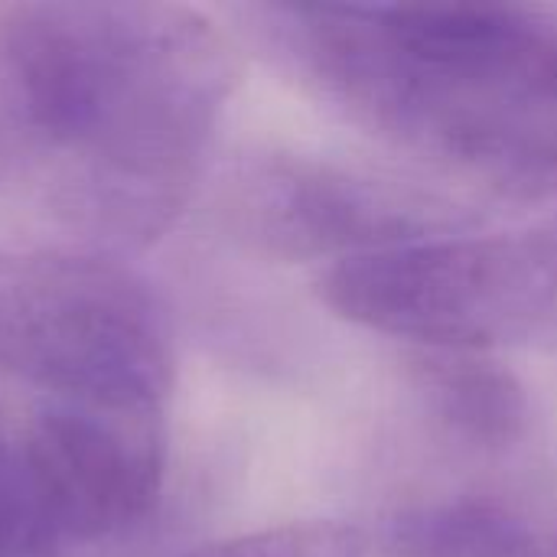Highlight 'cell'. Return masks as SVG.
<instances>
[{
  "label": "cell",
  "instance_id": "cell-7",
  "mask_svg": "<svg viewBox=\"0 0 557 557\" xmlns=\"http://www.w3.org/2000/svg\"><path fill=\"white\" fill-rule=\"evenodd\" d=\"M418 388L431 414L476 450H506L529 428L522 382L486 352H421Z\"/></svg>",
  "mask_w": 557,
  "mask_h": 557
},
{
  "label": "cell",
  "instance_id": "cell-2",
  "mask_svg": "<svg viewBox=\"0 0 557 557\" xmlns=\"http://www.w3.org/2000/svg\"><path fill=\"white\" fill-rule=\"evenodd\" d=\"M238 16L382 137L519 196H557V13L258 3Z\"/></svg>",
  "mask_w": 557,
  "mask_h": 557
},
{
  "label": "cell",
  "instance_id": "cell-8",
  "mask_svg": "<svg viewBox=\"0 0 557 557\" xmlns=\"http://www.w3.org/2000/svg\"><path fill=\"white\" fill-rule=\"evenodd\" d=\"M388 548L395 557H545L522 516L483 496L405 509L392 522Z\"/></svg>",
  "mask_w": 557,
  "mask_h": 557
},
{
  "label": "cell",
  "instance_id": "cell-11",
  "mask_svg": "<svg viewBox=\"0 0 557 557\" xmlns=\"http://www.w3.org/2000/svg\"><path fill=\"white\" fill-rule=\"evenodd\" d=\"M552 557H557V542H555V552H552Z\"/></svg>",
  "mask_w": 557,
  "mask_h": 557
},
{
  "label": "cell",
  "instance_id": "cell-4",
  "mask_svg": "<svg viewBox=\"0 0 557 557\" xmlns=\"http://www.w3.org/2000/svg\"><path fill=\"white\" fill-rule=\"evenodd\" d=\"M323 304L343 320L441 352L529 339L557 313V232L437 235L330 264Z\"/></svg>",
  "mask_w": 557,
  "mask_h": 557
},
{
  "label": "cell",
  "instance_id": "cell-1",
  "mask_svg": "<svg viewBox=\"0 0 557 557\" xmlns=\"http://www.w3.org/2000/svg\"><path fill=\"white\" fill-rule=\"evenodd\" d=\"M0 55L59 212L121 245L183 212L242 78L228 33L183 3H13Z\"/></svg>",
  "mask_w": 557,
  "mask_h": 557
},
{
  "label": "cell",
  "instance_id": "cell-6",
  "mask_svg": "<svg viewBox=\"0 0 557 557\" xmlns=\"http://www.w3.org/2000/svg\"><path fill=\"white\" fill-rule=\"evenodd\" d=\"M23 454L49 545L111 539L157 506L166 467L163 408L49 398L23 431Z\"/></svg>",
  "mask_w": 557,
  "mask_h": 557
},
{
  "label": "cell",
  "instance_id": "cell-9",
  "mask_svg": "<svg viewBox=\"0 0 557 557\" xmlns=\"http://www.w3.org/2000/svg\"><path fill=\"white\" fill-rule=\"evenodd\" d=\"M186 557H366V535L339 522H294L235 535Z\"/></svg>",
  "mask_w": 557,
  "mask_h": 557
},
{
  "label": "cell",
  "instance_id": "cell-10",
  "mask_svg": "<svg viewBox=\"0 0 557 557\" xmlns=\"http://www.w3.org/2000/svg\"><path fill=\"white\" fill-rule=\"evenodd\" d=\"M29 153V140H26V124L0 55V183L23 163V157Z\"/></svg>",
  "mask_w": 557,
  "mask_h": 557
},
{
  "label": "cell",
  "instance_id": "cell-5",
  "mask_svg": "<svg viewBox=\"0 0 557 557\" xmlns=\"http://www.w3.org/2000/svg\"><path fill=\"white\" fill-rule=\"evenodd\" d=\"M219 212L255 255L333 264L460 225V212L434 193L300 153L242 160L222 183Z\"/></svg>",
  "mask_w": 557,
  "mask_h": 557
},
{
  "label": "cell",
  "instance_id": "cell-3",
  "mask_svg": "<svg viewBox=\"0 0 557 557\" xmlns=\"http://www.w3.org/2000/svg\"><path fill=\"white\" fill-rule=\"evenodd\" d=\"M0 372L49 398L163 408L173 330L160 297L124 264L0 248Z\"/></svg>",
  "mask_w": 557,
  "mask_h": 557
}]
</instances>
